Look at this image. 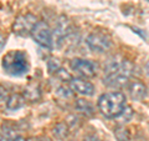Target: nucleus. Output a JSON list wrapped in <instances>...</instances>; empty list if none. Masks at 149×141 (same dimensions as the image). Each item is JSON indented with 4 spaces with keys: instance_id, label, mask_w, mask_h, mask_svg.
Returning a JSON list of instances; mask_svg holds the SVG:
<instances>
[{
    "instance_id": "1",
    "label": "nucleus",
    "mask_w": 149,
    "mask_h": 141,
    "mask_svg": "<svg viewBox=\"0 0 149 141\" xmlns=\"http://www.w3.org/2000/svg\"><path fill=\"white\" fill-rule=\"evenodd\" d=\"M133 73V64L125 59L111 58L106 64L103 82L109 87H123L128 84Z\"/></svg>"
},
{
    "instance_id": "2",
    "label": "nucleus",
    "mask_w": 149,
    "mask_h": 141,
    "mask_svg": "<svg viewBox=\"0 0 149 141\" xmlns=\"http://www.w3.org/2000/svg\"><path fill=\"white\" fill-rule=\"evenodd\" d=\"M97 106L104 117L114 119L123 112L124 107L127 106V100H125V95L120 91L104 92L98 97Z\"/></svg>"
},
{
    "instance_id": "3",
    "label": "nucleus",
    "mask_w": 149,
    "mask_h": 141,
    "mask_svg": "<svg viewBox=\"0 0 149 141\" xmlns=\"http://www.w3.org/2000/svg\"><path fill=\"white\" fill-rule=\"evenodd\" d=\"M3 69L11 76H22L29 71V61L26 54L20 50L10 51L3 56Z\"/></svg>"
},
{
    "instance_id": "4",
    "label": "nucleus",
    "mask_w": 149,
    "mask_h": 141,
    "mask_svg": "<svg viewBox=\"0 0 149 141\" xmlns=\"http://www.w3.org/2000/svg\"><path fill=\"white\" fill-rule=\"evenodd\" d=\"M37 23H39L37 21V18L34 14H31V13L22 14V15H19L15 19V21L13 23L11 30L17 36H29L31 35V32Z\"/></svg>"
},
{
    "instance_id": "5",
    "label": "nucleus",
    "mask_w": 149,
    "mask_h": 141,
    "mask_svg": "<svg viewBox=\"0 0 149 141\" xmlns=\"http://www.w3.org/2000/svg\"><path fill=\"white\" fill-rule=\"evenodd\" d=\"M32 39L35 40L40 46L45 49L51 50L54 48V36H52V30L50 29L47 23L45 21H39L35 25L34 30L31 32Z\"/></svg>"
},
{
    "instance_id": "6",
    "label": "nucleus",
    "mask_w": 149,
    "mask_h": 141,
    "mask_svg": "<svg viewBox=\"0 0 149 141\" xmlns=\"http://www.w3.org/2000/svg\"><path fill=\"white\" fill-rule=\"evenodd\" d=\"M72 34V26L71 23L66 18L61 15L57 21H56L55 29L52 31V36H54V44L56 48H61V46L65 44V40L67 39L68 35Z\"/></svg>"
},
{
    "instance_id": "7",
    "label": "nucleus",
    "mask_w": 149,
    "mask_h": 141,
    "mask_svg": "<svg viewBox=\"0 0 149 141\" xmlns=\"http://www.w3.org/2000/svg\"><path fill=\"white\" fill-rule=\"evenodd\" d=\"M86 44L92 51L102 54L111 49L112 41L109 40L108 36L102 34V32H91L86 37Z\"/></svg>"
},
{
    "instance_id": "8",
    "label": "nucleus",
    "mask_w": 149,
    "mask_h": 141,
    "mask_svg": "<svg viewBox=\"0 0 149 141\" xmlns=\"http://www.w3.org/2000/svg\"><path fill=\"white\" fill-rule=\"evenodd\" d=\"M70 66H71L72 70H74L77 74H80L83 78L91 79L96 75V65L95 63L90 61V60L74 58L70 61Z\"/></svg>"
},
{
    "instance_id": "9",
    "label": "nucleus",
    "mask_w": 149,
    "mask_h": 141,
    "mask_svg": "<svg viewBox=\"0 0 149 141\" xmlns=\"http://www.w3.org/2000/svg\"><path fill=\"white\" fill-rule=\"evenodd\" d=\"M70 87L72 89L74 92L80 94V95H85V96H92L95 94V85L92 82L87 81L85 79H80V78H74L71 80L70 82Z\"/></svg>"
},
{
    "instance_id": "10",
    "label": "nucleus",
    "mask_w": 149,
    "mask_h": 141,
    "mask_svg": "<svg viewBox=\"0 0 149 141\" xmlns=\"http://www.w3.org/2000/svg\"><path fill=\"white\" fill-rule=\"evenodd\" d=\"M128 91L129 95L133 100L142 101L148 96V89L143 82L138 81V80H133L128 84Z\"/></svg>"
},
{
    "instance_id": "11",
    "label": "nucleus",
    "mask_w": 149,
    "mask_h": 141,
    "mask_svg": "<svg viewBox=\"0 0 149 141\" xmlns=\"http://www.w3.org/2000/svg\"><path fill=\"white\" fill-rule=\"evenodd\" d=\"M22 95L25 96V99L29 102H37L40 101L41 99V90H40V86L35 82H31L29 85H26L24 91H22Z\"/></svg>"
},
{
    "instance_id": "12",
    "label": "nucleus",
    "mask_w": 149,
    "mask_h": 141,
    "mask_svg": "<svg viewBox=\"0 0 149 141\" xmlns=\"http://www.w3.org/2000/svg\"><path fill=\"white\" fill-rule=\"evenodd\" d=\"M25 96L22 94H11L6 101V109L10 111H16L25 105Z\"/></svg>"
},
{
    "instance_id": "13",
    "label": "nucleus",
    "mask_w": 149,
    "mask_h": 141,
    "mask_svg": "<svg viewBox=\"0 0 149 141\" xmlns=\"http://www.w3.org/2000/svg\"><path fill=\"white\" fill-rule=\"evenodd\" d=\"M74 109L83 116L95 115V109H93L92 104L88 100H85V99H76V101H74Z\"/></svg>"
},
{
    "instance_id": "14",
    "label": "nucleus",
    "mask_w": 149,
    "mask_h": 141,
    "mask_svg": "<svg viewBox=\"0 0 149 141\" xmlns=\"http://www.w3.org/2000/svg\"><path fill=\"white\" fill-rule=\"evenodd\" d=\"M52 135H54V137L58 141H63L65 139H67L70 135L68 124L67 123H57L52 129Z\"/></svg>"
},
{
    "instance_id": "15",
    "label": "nucleus",
    "mask_w": 149,
    "mask_h": 141,
    "mask_svg": "<svg viewBox=\"0 0 149 141\" xmlns=\"http://www.w3.org/2000/svg\"><path fill=\"white\" fill-rule=\"evenodd\" d=\"M113 135L117 141H130V131L123 125H117L113 129Z\"/></svg>"
},
{
    "instance_id": "16",
    "label": "nucleus",
    "mask_w": 149,
    "mask_h": 141,
    "mask_svg": "<svg viewBox=\"0 0 149 141\" xmlns=\"http://www.w3.org/2000/svg\"><path fill=\"white\" fill-rule=\"evenodd\" d=\"M56 96L61 100H66V101H70V100H73L74 97V91L72 90L71 87H66V86H60L57 90H56Z\"/></svg>"
},
{
    "instance_id": "17",
    "label": "nucleus",
    "mask_w": 149,
    "mask_h": 141,
    "mask_svg": "<svg viewBox=\"0 0 149 141\" xmlns=\"http://www.w3.org/2000/svg\"><path fill=\"white\" fill-rule=\"evenodd\" d=\"M16 133L13 128L8 125H4L1 128V135H0V141H13L16 137Z\"/></svg>"
},
{
    "instance_id": "18",
    "label": "nucleus",
    "mask_w": 149,
    "mask_h": 141,
    "mask_svg": "<svg viewBox=\"0 0 149 141\" xmlns=\"http://www.w3.org/2000/svg\"><path fill=\"white\" fill-rule=\"evenodd\" d=\"M55 78L58 80V81H61V82H71V80L73 79L72 78V75L70 74L67 70H65V69H60V70H57L55 74Z\"/></svg>"
},
{
    "instance_id": "19",
    "label": "nucleus",
    "mask_w": 149,
    "mask_h": 141,
    "mask_svg": "<svg viewBox=\"0 0 149 141\" xmlns=\"http://www.w3.org/2000/svg\"><path fill=\"white\" fill-rule=\"evenodd\" d=\"M60 69H61V63H60L58 59L51 58V59L47 60V71L50 74H55Z\"/></svg>"
},
{
    "instance_id": "20",
    "label": "nucleus",
    "mask_w": 149,
    "mask_h": 141,
    "mask_svg": "<svg viewBox=\"0 0 149 141\" xmlns=\"http://www.w3.org/2000/svg\"><path fill=\"white\" fill-rule=\"evenodd\" d=\"M133 115H134V111H133V109H132V106L127 105V106L124 107L123 112H122V114H120L118 117H120V119H122L123 123H129V121L132 120Z\"/></svg>"
},
{
    "instance_id": "21",
    "label": "nucleus",
    "mask_w": 149,
    "mask_h": 141,
    "mask_svg": "<svg viewBox=\"0 0 149 141\" xmlns=\"http://www.w3.org/2000/svg\"><path fill=\"white\" fill-rule=\"evenodd\" d=\"M0 92H1V102L4 104V102L8 101V99H9L8 94H6V90H5V89H4V86L0 87Z\"/></svg>"
},
{
    "instance_id": "22",
    "label": "nucleus",
    "mask_w": 149,
    "mask_h": 141,
    "mask_svg": "<svg viewBox=\"0 0 149 141\" xmlns=\"http://www.w3.org/2000/svg\"><path fill=\"white\" fill-rule=\"evenodd\" d=\"M82 141H100V140H98V137H97L96 135H87V136L83 137Z\"/></svg>"
},
{
    "instance_id": "23",
    "label": "nucleus",
    "mask_w": 149,
    "mask_h": 141,
    "mask_svg": "<svg viewBox=\"0 0 149 141\" xmlns=\"http://www.w3.org/2000/svg\"><path fill=\"white\" fill-rule=\"evenodd\" d=\"M13 141H27V139L25 140L24 137H22V136H20V135H17V136H16V137H15V139H14Z\"/></svg>"
},
{
    "instance_id": "24",
    "label": "nucleus",
    "mask_w": 149,
    "mask_h": 141,
    "mask_svg": "<svg viewBox=\"0 0 149 141\" xmlns=\"http://www.w3.org/2000/svg\"><path fill=\"white\" fill-rule=\"evenodd\" d=\"M144 69H146V74L148 75V76H149V60H148V61L146 63V66H144Z\"/></svg>"
},
{
    "instance_id": "25",
    "label": "nucleus",
    "mask_w": 149,
    "mask_h": 141,
    "mask_svg": "<svg viewBox=\"0 0 149 141\" xmlns=\"http://www.w3.org/2000/svg\"><path fill=\"white\" fill-rule=\"evenodd\" d=\"M27 141H40V139H37V137H30V139H27Z\"/></svg>"
},
{
    "instance_id": "26",
    "label": "nucleus",
    "mask_w": 149,
    "mask_h": 141,
    "mask_svg": "<svg viewBox=\"0 0 149 141\" xmlns=\"http://www.w3.org/2000/svg\"><path fill=\"white\" fill-rule=\"evenodd\" d=\"M40 141H51V140H50L49 137H41V139H40Z\"/></svg>"
},
{
    "instance_id": "27",
    "label": "nucleus",
    "mask_w": 149,
    "mask_h": 141,
    "mask_svg": "<svg viewBox=\"0 0 149 141\" xmlns=\"http://www.w3.org/2000/svg\"><path fill=\"white\" fill-rule=\"evenodd\" d=\"M1 49H4V37L1 36Z\"/></svg>"
}]
</instances>
